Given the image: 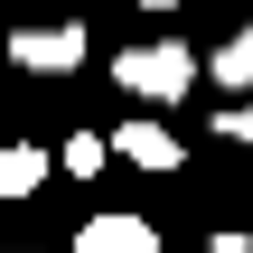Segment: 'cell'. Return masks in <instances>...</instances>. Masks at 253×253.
I'll list each match as a JSON object with an SVG mask.
<instances>
[{"instance_id":"7","label":"cell","mask_w":253,"mask_h":253,"mask_svg":"<svg viewBox=\"0 0 253 253\" xmlns=\"http://www.w3.org/2000/svg\"><path fill=\"white\" fill-rule=\"evenodd\" d=\"M103 160H113V150H103V141H94V131H75V141H66V150H56V169H75V178H84V169H103Z\"/></svg>"},{"instance_id":"1","label":"cell","mask_w":253,"mask_h":253,"mask_svg":"<svg viewBox=\"0 0 253 253\" xmlns=\"http://www.w3.org/2000/svg\"><path fill=\"white\" fill-rule=\"evenodd\" d=\"M113 84H122V94H141V103H188L197 56H188L178 38H150V47H122V56H113Z\"/></svg>"},{"instance_id":"3","label":"cell","mask_w":253,"mask_h":253,"mask_svg":"<svg viewBox=\"0 0 253 253\" xmlns=\"http://www.w3.org/2000/svg\"><path fill=\"white\" fill-rule=\"evenodd\" d=\"M103 150H113V160H131V169H178V131H169V122H122Z\"/></svg>"},{"instance_id":"10","label":"cell","mask_w":253,"mask_h":253,"mask_svg":"<svg viewBox=\"0 0 253 253\" xmlns=\"http://www.w3.org/2000/svg\"><path fill=\"white\" fill-rule=\"evenodd\" d=\"M122 9H169V0H122Z\"/></svg>"},{"instance_id":"8","label":"cell","mask_w":253,"mask_h":253,"mask_svg":"<svg viewBox=\"0 0 253 253\" xmlns=\"http://www.w3.org/2000/svg\"><path fill=\"white\" fill-rule=\"evenodd\" d=\"M216 131H225V141H253V103H225V113H216Z\"/></svg>"},{"instance_id":"4","label":"cell","mask_w":253,"mask_h":253,"mask_svg":"<svg viewBox=\"0 0 253 253\" xmlns=\"http://www.w3.org/2000/svg\"><path fill=\"white\" fill-rule=\"evenodd\" d=\"M75 253H160V235H150V216H94V225H75Z\"/></svg>"},{"instance_id":"2","label":"cell","mask_w":253,"mask_h":253,"mask_svg":"<svg viewBox=\"0 0 253 253\" xmlns=\"http://www.w3.org/2000/svg\"><path fill=\"white\" fill-rule=\"evenodd\" d=\"M9 66H28V75H75V66H84V28H19V38H9Z\"/></svg>"},{"instance_id":"9","label":"cell","mask_w":253,"mask_h":253,"mask_svg":"<svg viewBox=\"0 0 253 253\" xmlns=\"http://www.w3.org/2000/svg\"><path fill=\"white\" fill-rule=\"evenodd\" d=\"M207 253H253V244H244V235H216V244H207Z\"/></svg>"},{"instance_id":"11","label":"cell","mask_w":253,"mask_h":253,"mask_svg":"<svg viewBox=\"0 0 253 253\" xmlns=\"http://www.w3.org/2000/svg\"><path fill=\"white\" fill-rule=\"evenodd\" d=\"M9 253H28V244H9Z\"/></svg>"},{"instance_id":"5","label":"cell","mask_w":253,"mask_h":253,"mask_svg":"<svg viewBox=\"0 0 253 253\" xmlns=\"http://www.w3.org/2000/svg\"><path fill=\"white\" fill-rule=\"evenodd\" d=\"M28 188H47V150L9 141V150H0V207H9V197H28Z\"/></svg>"},{"instance_id":"6","label":"cell","mask_w":253,"mask_h":253,"mask_svg":"<svg viewBox=\"0 0 253 253\" xmlns=\"http://www.w3.org/2000/svg\"><path fill=\"white\" fill-rule=\"evenodd\" d=\"M216 84H235V94H253V28H235L225 47H216V66H207Z\"/></svg>"}]
</instances>
